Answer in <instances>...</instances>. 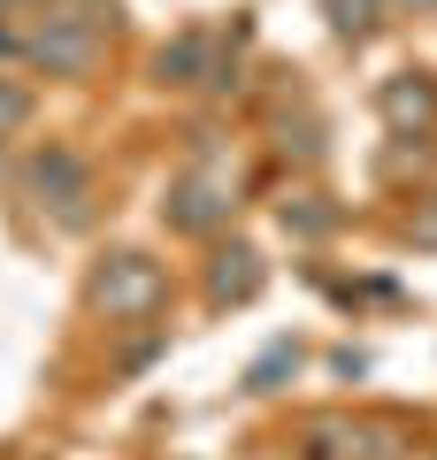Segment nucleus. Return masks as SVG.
<instances>
[{
    "instance_id": "1",
    "label": "nucleus",
    "mask_w": 437,
    "mask_h": 460,
    "mask_svg": "<svg viewBox=\"0 0 437 460\" xmlns=\"http://www.w3.org/2000/svg\"><path fill=\"white\" fill-rule=\"evenodd\" d=\"M169 299V277L154 253H108V261L93 269V307L108 314V323H146V314Z\"/></svg>"
},
{
    "instance_id": "2",
    "label": "nucleus",
    "mask_w": 437,
    "mask_h": 460,
    "mask_svg": "<svg viewBox=\"0 0 437 460\" xmlns=\"http://www.w3.org/2000/svg\"><path fill=\"white\" fill-rule=\"evenodd\" d=\"M23 184H31V192H39V208H47L54 223H69V230H77L85 215H93V169H85V154H69V146L31 154Z\"/></svg>"
},
{
    "instance_id": "3",
    "label": "nucleus",
    "mask_w": 437,
    "mask_h": 460,
    "mask_svg": "<svg viewBox=\"0 0 437 460\" xmlns=\"http://www.w3.org/2000/svg\"><path fill=\"white\" fill-rule=\"evenodd\" d=\"M23 54H31L47 77H85V69L100 62V16H85V8H54V16L31 31Z\"/></svg>"
},
{
    "instance_id": "4",
    "label": "nucleus",
    "mask_w": 437,
    "mask_h": 460,
    "mask_svg": "<svg viewBox=\"0 0 437 460\" xmlns=\"http://www.w3.org/2000/svg\"><path fill=\"white\" fill-rule=\"evenodd\" d=\"M230 177L223 169H184L177 184H169V199H162V223L169 230H192V238H208L215 223H230Z\"/></svg>"
},
{
    "instance_id": "5",
    "label": "nucleus",
    "mask_w": 437,
    "mask_h": 460,
    "mask_svg": "<svg viewBox=\"0 0 437 460\" xmlns=\"http://www.w3.org/2000/svg\"><path fill=\"white\" fill-rule=\"evenodd\" d=\"M376 108H384V123H391V131H422V123L437 115V84L406 69V77H391L384 93H376Z\"/></svg>"
},
{
    "instance_id": "6",
    "label": "nucleus",
    "mask_w": 437,
    "mask_h": 460,
    "mask_svg": "<svg viewBox=\"0 0 437 460\" xmlns=\"http://www.w3.org/2000/svg\"><path fill=\"white\" fill-rule=\"evenodd\" d=\"M261 292V253L254 246H223L208 261V299H254Z\"/></svg>"
},
{
    "instance_id": "7",
    "label": "nucleus",
    "mask_w": 437,
    "mask_h": 460,
    "mask_svg": "<svg viewBox=\"0 0 437 460\" xmlns=\"http://www.w3.org/2000/svg\"><path fill=\"white\" fill-rule=\"evenodd\" d=\"M154 69H162V84H208V39L200 31H184V39H169L162 54H154Z\"/></svg>"
},
{
    "instance_id": "8",
    "label": "nucleus",
    "mask_w": 437,
    "mask_h": 460,
    "mask_svg": "<svg viewBox=\"0 0 437 460\" xmlns=\"http://www.w3.org/2000/svg\"><path fill=\"white\" fill-rule=\"evenodd\" d=\"M323 8H330V31L353 39V47L376 39V23H384V0H323Z\"/></svg>"
},
{
    "instance_id": "9",
    "label": "nucleus",
    "mask_w": 437,
    "mask_h": 460,
    "mask_svg": "<svg viewBox=\"0 0 437 460\" xmlns=\"http://www.w3.org/2000/svg\"><path fill=\"white\" fill-rule=\"evenodd\" d=\"M284 230H299V238H323L330 230V208L315 192H299V199H284Z\"/></svg>"
},
{
    "instance_id": "10",
    "label": "nucleus",
    "mask_w": 437,
    "mask_h": 460,
    "mask_svg": "<svg viewBox=\"0 0 437 460\" xmlns=\"http://www.w3.org/2000/svg\"><path fill=\"white\" fill-rule=\"evenodd\" d=\"M23 123H31V93H23V84H8V77H0V138H16Z\"/></svg>"
},
{
    "instance_id": "11",
    "label": "nucleus",
    "mask_w": 437,
    "mask_h": 460,
    "mask_svg": "<svg viewBox=\"0 0 437 460\" xmlns=\"http://www.w3.org/2000/svg\"><path fill=\"white\" fill-rule=\"evenodd\" d=\"M406 238H415V246H437V192H430V199L415 208V223H406Z\"/></svg>"
},
{
    "instance_id": "12",
    "label": "nucleus",
    "mask_w": 437,
    "mask_h": 460,
    "mask_svg": "<svg viewBox=\"0 0 437 460\" xmlns=\"http://www.w3.org/2000/svg\"><path fill=\"white\" fill-rule=\"evenodd\" d=\"M391 8H415V16H437V0H391Z\"/></svg>"
},
{
    "instance_id": "13",
    "label": "nucleus",
    "mask_w": 437,
    "mask_h": 460,
    "mask_svg": "<svg viewBox=\"0 0 437 460\" xmlns=\"http://www.w3.org/2000/svg\"><path fill=\"white\" fill-rule=\"evenodd\" d=\"M16 460H39V453H16Z\"/></svg>"
},
{
    "instance_id": "14",
    "label": "nucleus",
    "mask_w": 437,
    "mask_h": 460,
    "mask_svg": "<svg viewBox=\"0 0 437 460\" xmlns=\"http://www.w3.org/2000/svg\"><path fill=\"white\" fill-rule=\"evenodd\" d=\"M0 8H16V0H0Z\"/></svg>"
}]
</instances>
